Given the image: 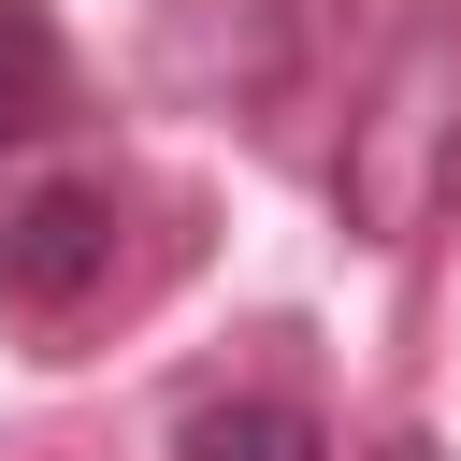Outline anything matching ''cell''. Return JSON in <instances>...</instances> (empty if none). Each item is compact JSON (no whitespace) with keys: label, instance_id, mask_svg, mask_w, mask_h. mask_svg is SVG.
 <instances>
[{"label":"cell","instance_id":"cell-2","mask_svg":"<svg viewBox=\"0 0 461 461\" xmlns=\"http://www.w3.org/2000/svg\"><path fill=\"white\" fill-rule=\"evenodd\" d=\"M101 274H115V187L58 173V187H29V202L0 216V303H14V317H72Z\"/></svg>","mask_w":461,"mask_h":461},{"label":"cell","instance_id":"cell-5","mask_svg":"<svg viewBox=\"0 0 461 461\" xmlns=\"http://www.w3.org/2000/svg\"><path fill=\"white\" fill-rule=\"evenodd\" d=\"M375 461H447V447H432V432H389V447H375Z\"/></svg>","mask_w":461,"mask_h":461},{"label":"cell","instance_id":"cell-1","mask_svg":"<svg viewBox=\"0 0 461 461\" xmlns=\"http://www.w3.org/2000/svg\"><path fill=\"white\" fill-rule=\"evenodd\" d=\"M447 202H461V14H418L331 144V216L360 245H418Z\"/></svg>","mask_w":461,"mask_h":461},{"label":"cell","instance_id":"cell-3","mask_svg":"<svg viewBox=\"0 0 461 461\" xmlns=\"http://www.w3.org/2000/svg\"><path fill=\"white\" fill-rule=\"evenodd\" d=\"M173 461H331V447H317V418H303V403L245 389V403H187Z\"/></svg>","mask_w":461,"mask_h":461},{"label":"cell","instance_id":"cell-4","mask_svg":"<svg viewBox=\"0 0 461 461\" xmlns=\"http://www.w3.org/2000/svg\"><path fill=\"white\" fill-rule=\"evenodd\" d=\"M58 101H72V43L43 29V0H0V144L58 130Z\"/></svg>","mask_w":461,"mask_h":461}]
</instances>
